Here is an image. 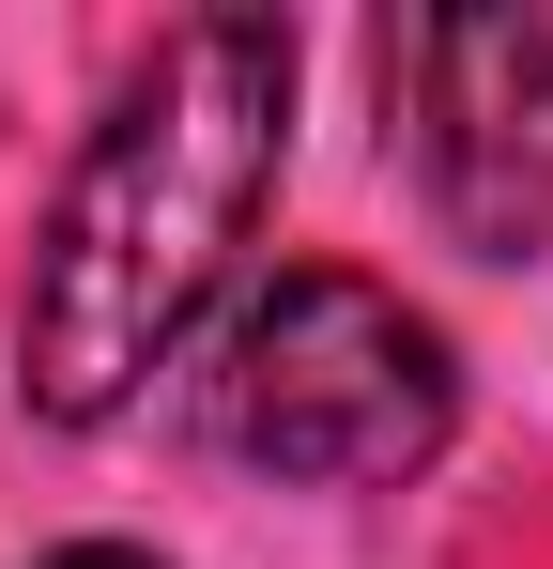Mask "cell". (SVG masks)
Segmentation results:
<instances>
[{"label": "cell", "mask_w": 553, "mask_h": 569, "mask_svg": "<svg viewBox=\"0 0 553 569\" xmlns=\"http://www.w3.org/2000/svg\"><path fill=\"white\" fill-rule=\"evenodd\" d=\"M276 170H292V31L276 16H184L170 47L123 78V108L92 123L62 200H47L31 308H16L31 416L108 431L139 385L170 370L200 339V308L231 292Z\"/></svg>", "instance_id": "1"}, {"label": "cell", "mask_w": 553, "mask_h": 569, "mask_svg": "<svg viewBox=\"0 0 553 569\" xmlns=\"http://www.w3.org/2000/svg\"><path fill=\"white\" fill-rule=\"evenodd\" d=\"M184 416H200L215 462H247V477H323V492H354V477H415L446 447L461 370H446V339H431L384 278L292 262V278L231 292V323L200 339Z\"/></svg>", "instance_id": "2"}, {"label": "cell", "mask_w": 553, "mask_h": 569, "mask_svg": "<svg viewBox=\"0 0 553 569\" xmlns=\"http://www.w3.org/2000/svg\"><path fill=\"white\" fill-rule=\"evenodd\" d=\"M384 108L431 216L476 262H523L553 231V16H400Z\"/></svg>", "instance_id": "3"}, {"label": "cell", "mask_w": 553, "mask_h": 569, "mask_svg": "<svg viewBox=\"0 0 553 569\" xmlns=\"http://www.w3.org/2000/svg\"><path fill=\"white\" fill-rule=\"evenodd\" d=\"M31 569H154V555H123V539H78V555H31Z\"/></svg>", "instance_id": "4"}]
</instances>
